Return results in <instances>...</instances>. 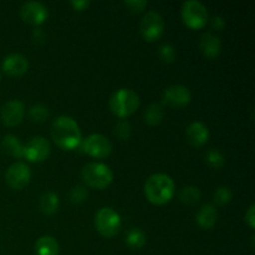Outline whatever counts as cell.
<instances>
[{
  "label": "cell",
  "mask_w": 255,
  "mask_h": 255,
  "mask_svg": "<svg viewBox=\"0 0 255 255\" xmlns=\"http://www.w3.org/2000/svg\"><path fill=\"white\" fill-rule=\"evenodd\" d=\"M50 132L55 143L62 149L71 151L81 143L79 125L72 117L66 115H61L52 121Z\"/></svg>",
  "instance_id": "cell-1"
},
{
  "label": "cell",
  "mask_w": 255,
  "mask_h": 255,
  "mask_svg": "<svg viewBox=\"0 0 255 255\" xmlns=\"http://www.w3.org/2000/svg\"><path fill=\"white\" fill-rule=\"evenodd\" d=\"M176 186L168 174L154 173L147 179L144 184V194L151 203L161 206L166 204L173 198Z\"/></svg>",
  "instance_id": "cell-2"
},
{
  "label": "cell",
  "mask_w": 255,
  "mask_h": 255,
  "mask_svg": "<svg viewBox=\"0 0 255 255\" xmlns=\"http://www.w3.org/2000/svg\"><path fill=\"white\" fill-rule=\"evenodd\" d=\"M141 100L138 94L131 89H119L110 97V109L119 117H126L133 114L139 107Z\"/></svg>",
  "instance_id": "cell-3"
},
{
  "label": "cell",
  "mask_w": 255,
  "mask_h": 255,
  "mask_svg": "<svg viewBox=\"0 0 255 255\" xmlns=\"http://www.w3.org/2000/svg\"><path fill=\"white\" fill-rule=\"evenodd\" d=\"M81 177L89 187L104 189L111 184L114 173L106 164L99 163V162H90L82 168Z\"/></svg>",
  "instance_id": "cell-4"
},
{
  "label": "cell",
  "mask_w": 255,
  "mask_h": 255,
  "mask_svg": "<svg viewBox=\"0 0 255 255\" xmlns=\"http://www.w3.org/2000/svg\"><path fill=\"white\" fill-rule=\"evenodd\" d=\"M95 227L104 237H114L121 228V218L119 213L110 207H102L95 216Z\"/></svg>",
  "instance_id": "cell-5"
},
{
  "label": "cell",
  "mask_w": 255,
  "mask_h": 255,
  "mask_svg": "<svg viewBox=\"0 0 255 255\" xmlns=\"http://www.w3.org/2000/svg\"><path fill=\"white\" fill-rule=\"evenodd\" d=\"M181 12L183 22L192 29H201L208 21L207 7L197 0H188L183 2Z\"/></svg>",
  "instance_id": "cell-6"
},
{
  "label": "cell",
  "mask_w": 255,
  "mask_h": 255,
  "mask_svg": "<svg viewBox=\"0 0 255 255\" xmlns=\"http://www.w3.org/2000/svg\"><path fill=\"white\" fill-rule=\"evenodd\" d=\"M164 20L163 16L156 10L148 11L141 21V32L148 41H154L163 35Z\"/></svg>",
  "instance_id": "cell-7"
},
{
  "label": "cell",
  "mask_w": 255,
  "mask_h": 255,
  "mask_svg": "<svg viewBox=\"0 0 255 255\" xmlns=\"http://www.w3.org/2000/svg\"><path fill=\"white\" fill-rule=\"evenodd\" d=\"M82 149L85 153L95 158H105L112 151V144L107 137L94 133L87 136L82 142Z\"/></svg>",
  "instance_id": "cell-8"
},
{
  "label": "cell",
  "mask_w": 255,
  "mask_h": 255,
  "mask_svg": "<svg viewBox=\"0 0 255 255\" xmlns=\"http://www.w3.org/2000/svg\"><path fill=\"white\" fill-rule=\"evenodd\" d=\"M5 179L12 189H22L31 179V169L24 162H15L7 168Z\"/></svg>",
  "instance_id": "cell-9"
},
{
  "label": "cell",
  "mask_w": 255,
  "mask_h": 255,
  "mask_svg": "<svg viewBox=\"0 0 255 255\" xmlns=\"http://www.w3.org/2000/svg\"><path fill=\"white\" fill-rule=\"evenodd\" d=\"M51 152L50 142L44 137H34L24 147V157L30 162H42Z\"/></svg>",
  "instance_id": "cell-10"
},
{
  "label": "cell",
  "mask_w": 255,
  "mask_h": 255,
  "mask_svg": "<svg viewBox=\"0 0 255 255\" xmlns=\"http://www.w3.org/2000/svg\"><path fill=\"white\" fill-rule=\"evenodd\" d=\"M20 15L22 20L32 25H40L47 19L49 11L47 7L40 1H27L22 4L20 9Z\"/></svg>",
  "instance_id": "cell-11"
},
{
  "label": "cell",
  "mask_w": 255,
  "mask_h": 255,
  "mask_svg": "<svg viewBox=\"0 0 255 255\" xmlns=\"http://www.w3.org/2000/svg\"><path fill=\"white\" fill-rule=\"evenodd\" d=\"M192 94L184 85H171L163 92V102L174 107L186 106L191 102Z\"/></svg>",
  "instance_id": "cell-12"
},
{
  "label": "cell",
  "mask_w": 255,
  "mask_h": 255,
  "mask_svg": "<svg viewBox=\"0 0 255 255\" xmlns=\"http://www.w3.org/2000/svg\"><path fill=\"white\" fill-rule=\"evenodd\" d=\"M25 115L24 102L20 100H10L1 107L0 116L6 126H15L22 121Z\"/></svg>",
  "instance_id": "cell-13"
},
{
  "label": "cell",
  "mask_w": 255,
  "mask_h": 255,
  "mask_svg": "<svg viewBox=\"0 0 255 255\" xmlns=\"http://www.w3.org/2000/svg\"><path fill=\"white\" fill-rule=\"evenodd\" d=\"M2 70L12 76H20L29 70V60L21 54H10L2 61Z\"/></svg>",
  "instance_id": "cell-14"
},
{
  "label": "cell",
  "mask_w": 255,
  "mask_h": 255,
  "mask_svg": "<svg viewBox=\"0 0 255 255\" xmlns=\"http://www.w3.org/2000/svg\"><path fill=\"white\" fill-rule=\"evenodd\" d=\"M187 139L193 147H201L207 143L209 138V129L203 122L194 121L188 125L186 129Z\"/></svg>",
  "instance_id": "cell-15"
},
{
  "label": "cell",
  "mask_w": 255,
  "mask_h": 255,
  "mask_svg": "<svg viewBox=\"0 0 255 255\" xmlns=\"http://www.w3.org/2000/svg\"><path fill=\"white\" fill-rule=\"evenodd\" d=\"M199 49L204 56L212 59L221 54L222 41L218 35L213 34L212 31H207L202 35L201 41H199Z\"/></svg>",
  "instance_id": "cell-16"
},
{
  "label": "cell",
  "mask_w": 255,
  "mask_h": 255,
  "mask_svg": "<svg viewBox=\"0 0 255 255\" xmlns=\"http://www.w3.org/2000/svg\"><path fill=\"white\" fill-rule=\"evenodd\" d=\"M197 223L204 229H211L216 226L217 221H218V212H217L216 207L211 203L203 204L201 208L198 209L196 214Z\"/></svg>",
  "instance_id": "cell-17"
},
{
  "label": "cell",
  "mask_w": 255,
  "mask_h": 255,
  "mask_svg": "<svg viewBox=\"0 0 255 255\" xmlns=\"http://www.w3.org/2000/svg\"><path fill=\"white\" fill-rule=\"evenodd\" d=\"M59 243L51 236L40 237L35 243V252L37 255H59Z\"/></svg>",
  "instance_id": "cell-18"
},
{
  "label": "cell",
  "mask_w": 255,
  "mask_h": 255,
  "mask_svg": "<svg viewBox=\"0 0 255 255\" xmlns=\"http://www.w3.org/2000/svg\"><path fill=\"white\" fill-rule=\"evenodd\" d=\"M1 149L5 153L15 157V158H22L24 157V147L20 143L19 138L12 136V134H6L2 138Z\"/></svg>",
  "instance_id": "cell-19"
},
{
  "label": "cell",
  "mask_w": 255,
  "mask_h": 255,
  "mask_svg": "<svg viewBox=\"0 0 255 255\" xmlns=\"http://www.w3.org/2000/svg\"><path fill=\"white\" fill-rule=\"evenodd\" d=\"M59 196L54 192H45L41 197H40L39 206L42 213L45 214H52L57 211L59 208Z\"/></svg>",
  "instance_id": "cell-20"
},
{
  "label": "cell",
  "mask_w": 255,
  "mask_h": 255,
  "mask_svg": "<svg viewBox=\"0 0 255 255\" xmlns=\"http://www.w3.org/2000/svg\"><path fill=\"white\" fill-rule=\"evenodd\" d=\"M164 117V109L159 102H153L147 107L144 112V120L149 125H158L161 124Z\"/></svg>",
  "instance_id": "cell-21"
},
{
  "label": "cell",
  "mask_w": 255,
  "mask_h": 255,
  "mask_svg": "<svg viewBox=\"0 0 255 255\" xmlns=\"http://www.w3.org/2000/svg\"><path fill=\"white\" fill-rule=\"evenodd\" d=\"M146 234L142 229L133 228L127 233L126 236V243L127 246L131 247L133 249H141L146 244Z\"/></svg>",
  "instance_id": "cell-22"
},
{
  "label": "cell",
  "mask_w": 255,
  "mask_h": 255,
  "mask_svg": "<svg viewBox=\"0 0 255 255\" xmlns=\"http://www.w3.org/2000/svg\"><path fill=\"white\" fill-rule=\"evenodd\" d=\"M201 191H199L197 187L194 186H187L183 187L179 192V199H181L182 203L188 204V206H192V204H196L197 202L201 199Z\"/></svg>",
  "instance_id": "cell-23"
},
{
  "label": "cell",
  "mask_w": 255,
  "mask_h": 255,
  "mask_svg": "<svg viewBox=\"0 0 255 255\" xmlns=\"http://www.w3.org/2000/svg\"><path fill=\"white\" fill-rule=\"evenodd\" d=\"M206 161L212 168L219 169L226 164V158L222 154V152H219L218 149L211 148L208 149V152L206 153Z\"/></svg>",
  "instance_id": "cell-24"
},
{
  "label": "cell",
  "mask_w": 255,
  "mask_h": 255,
  "mask_svg": "<svg viewBox=\"0 0 255 255\" xmlns=\"http://www.w3.org/2000/svg\"><path fill=\"white\" fill-rule=\"evenodd\" d=\"M29 116L34 122H44L49 117V109L42 104H35L30 107Z\"/></svg>",
  "instance_id": "cell-25"
},
{
  "label": "cell",
  "mask_w": 255,
  "mask_h": 255,
  "mask_svg": "<svg viewBox=\"0 0 255 255\" xmlns=\"http://www.w3.org/2000/svg\"><path fill=\"white\" fill-rule=\"evenodd\" d=\"M213 198L217 204H219V206H226V204H228L232 201L233 193H232L231 188H228L226 186H222L216 189V192L213 194Z\"/></svg>",
  "instance_id": "cell-26"
},
{
  "label": "cell",
  "mask_w": 255,
  "mask_h": 255,
  "mask_svg": "<svg viewBox=\"0 0 255 255\" xmlns=\"http://www.w3.org/2000/svg\"><path fill=\"white\" fill-rule=\"evenodd\" d=\"M87 196H89V192L84 186H75L69 192V199L74 204H80L85 202L87 199Z\"/></svg>",
  "instance_id": "cell-27"
},
{
  "label": "cell",
  "mask_w": 255,
  "mask_h": 255,
  "mask_svg": "<svg viewBox=\"0 0 255 255\" xmlns=\"http://www.w3.org/2000/svg\"><path fill=\"white\" fill-rule=\"evenodd\" d=\"M115 136L120 139V141H127L131 137L132 127L127 121H119L115 126L114 131Z\"/></svg>",
  "instance_id": "cell-28"
},
{
  "label": "cell",
  "mask_w": 255,
  "mask_h": 255,
  "mask_svg": "<svg viewBox=\"0 0 255 255\" xmlns=\"http://www.w3.org/2000/svg\"><path fill=\"white\" fill-rule=\"evenodd\" d=\"M159 56L164 62H173L176 60V49L168 42L162 44L159 47Z\"/></svg>",
  "instance_id": "cell-29"
},
{
  "label": "cell",
  "mask_w": 255,
  "mask_h": 255,
  "mask_svg": "<svg viewBox=\"0 0 255 255\" xmlns=\"http://www.w3.org/2000/svg\"><path fill=\"white\" fill-rule=\"evenodd\" d=\"M125 5L129 7V10L136 12L143 11L144 7H147L148 2L146 0H129V1H125Z\"/></svg>",
  "instance_id": "cell-30"
},
{
  "label": "cell",
  "mask_w": 255,
  "mask_h": 255,
  "mask_svg": "<svg viewBox=\"0 0 255 255\" xmlns=\"http://www.w3.org/2000/svg\"><path fill=\"white\" fill-rule=\"evenodd\" d=\"M254 212H255V206L254 204H251V207H249L248 211H247L246 217H244V218H246V223L248 224L252 229L255 227V213Z\"/></svg>",
  "instance_id": "cell-31"
},
{
  "label": "cell",
  "mask_w": 255,
  "mask_h": 255,
  "mask_svg": "<svg viewBox=\"0 0 255 255\" xmlns=\"http://www.w3.org/2000/svg\"><path fill=\"white\" fill-rule=\"evenodd\" d=\"M71 5L74 6L75 10H79V11H82V10L86 9L90 5L89 0H72Z\"/></svg>",
  "instance_id": "cell-32"
},
{
  "label": "cell",
  "mask_w": 255,
  "mask_h": 255,
  "mask_svg": "<svg viewBox=\"0 0 255 255\" xmlns=\"http://www.w3.org/2000/svg\"><path fill=\"white\" fill-rule=\"evenodd\" d=\"M226 25V21L222 16H213L212 17V26L216 30H222Z\"/></svg>",
  "instance_id": "cell-33"
},
{
  "label": "cell",
  "mask_w": 255,
  "mask_h": 255,
  "mask_svg": "<svg viewBox=\"0 0 255 255\" xmlns=\"http://www.w3.org/2000/svg\"><path fill=\"white\" fill-rule=\"evenodd\" d=\"M1 77H2V76H1V72H0V81H1Z\"/></svg>",
  "instance_id": "cell-34"
}]
</instances>
